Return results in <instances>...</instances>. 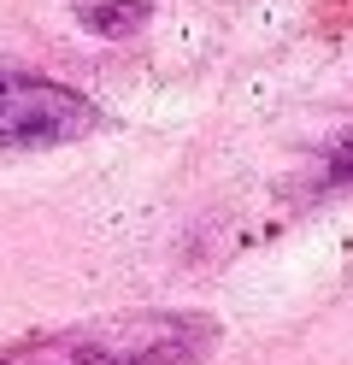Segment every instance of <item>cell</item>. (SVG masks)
Returning <instances> with one entry per match:
<instances>
[{
    "instance_id": "obj_1",
    "label": "cell",
    "mask_w": 353,
    "mask_h": 365,
    "mask_svg": "<svg viewBox=\"0 0 353 365\" xmlns=\"http://www.w3.org/2000/svg\"><path fill=\"white\" fill-rule=\"evenodd\" d=\"M218 354V318L195 307H135L59 324L0 348V365H206Z\"/></svg>"
},
{
    "instance_id": "obj_2",
    "label": "cell",
    "mask_w": 353,
    "mask_h": 365,
    "mask_svg": "<svg viewBox=\"0 0 353 365\" xmlns=\"http://www.w3.org/2000/svg\"><path fill=\"white\" fill-rule=\"evenodd\" d=\"M106 118L83 88L59 77L0 65V153H41V148H71L94 135Z\"/></svg>"
},
{
    "instance_id": "obj_3",
    "label": "cell",
    "mask_w": 353,
    "mask_h": 365,
    "mask_svg": "<svg viewBox=\"0 0 353 365\" xmlns=\"http://www.w3.org/2000/svg\"><path fill=\"white\" fill-rule=\"evenodd\" d=\"M148 18H153L148 0H83V6H77V24L94 30V36H112V41L135 36Z\"/></svg>"
},
{
    "instance_id": "obj_4",
    "label": "cell",
    "mask_w": 353,
    "mask_h": 365,
    "mask_svg": "<svg viewBox=\"0 0 353 365\" xmlns=\"http://www.w3.org/2000/svg\"><path fill=\"white\" fill-rule=\"evenodd\" d=\"M329 189H353V130L342 135L336 148L318 159V177H312V195H329Z\"/></svg>"
}]
</instances>
